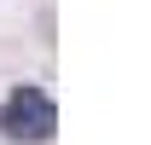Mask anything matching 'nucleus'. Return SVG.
<instances>
[{
	"mask_svg": "<svg viewBox=\"0 0 151 145\" xmlns=\"http://www.w3.org/2000/svg\"><path fill=\"white\" fill-rule=\"evenodd\" d=\"M52 128H58V105H52L41 87L6 93V105H0V134H6V139L41 145V139H52Z\"/></svg>",
	"mask_w": 151,
	"mask_h": 145,
	"instance_id": "nucleus-1",
	"label": "nucleus"
}]
</instances>
